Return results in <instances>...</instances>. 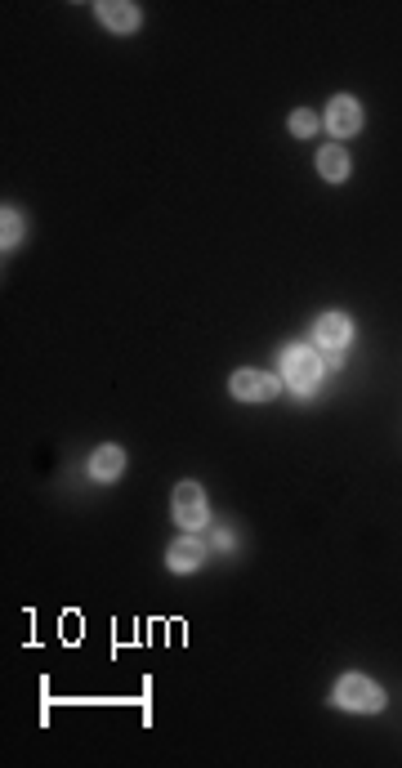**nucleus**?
<instances>
[{
  "instance_id": "1",
  "label": "nucleus",
  "mask_w": 402,
  "mask_h": 768,
  "mask_svg": "<svg viewBox=\"0 0 402 768\" xmlns=\"http://www.w3.org/2000/svg\"><path fill=\"white\" fill-rule=\"evenodd\" d=\"M335 706L353 710V715H380V710H385V693H380V684L367 675H344L340 684H335Z\"/></svg>"
},
{
  "instance_id": "2",
  "label": "nucleus",
  "mask_w": 402,
  "mask_h": 768,
  "mask_svg": "<svg viewBox=\"0 0 402 768\" xmlns=\"http://www.w3.org/2000/svg\"><path fill=\"white\" fill-rule=\"evenodd\" d=\"M282 380L291 384L295 393H313L322 384V358L313 349H300V344H291V349L282 353Z\"/></svg>"
},
{
  "instance_id": "3",
  "label": "nucleus",
  "mask_w": 402,
  "mask_h": 768,
  "mask_svg": "<svg viewBox=\"0 0 402 768\" xmlns=\"http://www.w3.org/2000/svg\"><path fill=\"white\" fill-rule=\"evenodd\" d=\"M228 389H233L237 402H268L282 384H277V376H268V371H237Z\"/></svg>"
},
{
  "instance_id": "4",
  "label": "nucleus",
  "mask_w": 402,
  "mask_h": 768,
  "mask_svg": "<svg viewBox=\"0 0 402 768\" xmlns=\"http://www.w3.org/2000/svg\"><path fill=\"white\" fill-rule=\"evenodd\" d=\"M175 523L188 527V532H197V527L206 523V496H201L197 483H179L175 487Z\"/></svg>"
},
{
  "instance_id": "5",
  "label": "nucleus",
  "mask_w": 402,
  "mask_h": 768,
  "mask_svg": "<svg viewBox=\"0 0 402 768\" xmlns=\"http://www.w3.org/2000/svg\"><path fill=\"white\" fill-rule=\"evenodd\" d=\"M327 130L331 134H358L362 130V103L353 94H335L327 108Z\"/></svg>"
},
{
  "instance_id": "6",
  "label": "nucleus",
  "mask_w": 402,
  "mask_h": 768,
  "mask_svg": "<svg viewBox=\"0 0 402 768\" xmlns=\"http://www.w3.org/2000/svg\"><path fill=\"white\" fill-rule=\"evenodd\" d=\"M94 14H99V23L108 27V32H134L139 27V5H126V0H103V5H94Z\"/></svg>"
},
{
  "instance_id": "7",
  "label": "nucleus",
  "mask_w": 402,
  "mask_h": 768,
  "mask_svg": "<svg viewBox=\"0 0 402 768\" xmlns=\"http://www.w3.org/2000/svg\"><path fill=\"white\" fill-rule=\"evenodd\" d=\"M313 340H318L322 349H344V344L353 340V322L344 318V313H322V318L313 322Z\"/></svg>"
},
{
  "instance_id": "8",
  "label": "nucleus",
  "mask_w": 402,
  "mask_h": 768,
  "mask_svg": "<svg viewBox=\"0 0 402 768\" xmlns=\"http://www.w3.org/2000/svg\"><path fill=\"white\" fill-rule=\"evenodd\" d=\"M166 563H170V572H197L201 563H206V545H201L193 532H188V536H179V541L170 545Z\"/></svg>"
},
{
  "instance_id": "9",
  "label": "nucleus",
  "mask_w": 402,
  "mask_h": 768,
  "mask_svg": "<svg viewBox=\"0 0 402 768\" xmlns=\"http://www.w3.org/2000/svg\"><path fill=\"white\" fill-rule=\"evenodd\" d=\"M126 474V451L121 447H99L90 456V478H99V483H117V478Z\"/></svg>"
},
{
  "instance_id": "10",
  "label": "nucleus",
  "mask_w": 402,
  "mask_h": 768,
  "mask_svg": "<svg viewBox=\"0 0 402 768\" xmlns=\"http://www.w3.org/2000/svg\"><path fill=\"white\" fill-rule=\"evenodd\" d=\"M318 175L327 179V184H344V179H349V152L344 148H322L318 152Z\"/></svg>"
},
{
  "instance_id": "11",
  "label": "nucleus",
  "mask_w": 402,
  "mask_h": 768,
  "mask_svg": "<svg viewBox=\"0 0 402 768\" xmlns=\"http://www.w3.org/2000/svg\"><path fill=\"white\" fill-rule=\"evenodd\" d=\"M286 126H291V134H295V139H304V134H313V130H318V117H313L309 108H295Z\"/></svg>"
},
{
  "instance_id": "12",
  "label": "nucleus",
  "mask_w": 402,
  "mask_h": 768,
  "mask_svg": "<svg viewBox=\"0 0 402 768\" xmlns=\"http://www.w3.org/2000/svg\"><path fill=\"white\" fill-rule=\"evenodd\" d=\"M0 233H5V246H14V242H18L23 224H18V215H14V210H5V215H0Z\"/></svg>"
}]
</instances>
